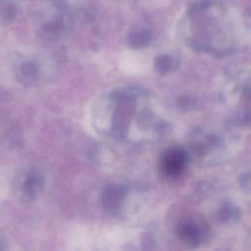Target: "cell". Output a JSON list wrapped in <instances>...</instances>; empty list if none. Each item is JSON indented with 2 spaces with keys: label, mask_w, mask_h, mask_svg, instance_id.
<instances>
[{
  "label": "cell",
  "mask_w": 251,
  "mask_h": 251,
  "mask_svg": "<svg viewBox=\"0 0 251 251\" xmlns=\"http://www.w3.org/2000/svg\"><path fill=\"white\" fill-rule=\"evenodd\" d=\"M188 164V153L180 146L167 148L159 160V170L164 177L170 180L178 179Z\"/></svg>",
  "instance_id": "cell-1"
},
{
  "label": "cell",
  "mask_w": 251,
  "mask_h": 251,
  "mask_svg": "<svg viewBox=\"0 0 251 251\" xmlns=\"http://www.w3.org/2000/svg\"><path fill=\"white\" fill-rule=\"evenodd\" d=\"M176 232L183 244L194 248L204 242L208 234V228L200 220L188 218L178 222Z\"/></svg>",
  "instance_id": "cell-2"
},
{
  "label": "cell",
  "mask_w": 251,
  "mask_h": 251,
  "mask_svg": "<svg viewBox=\"0 0 251 251\" xmlns=\"http://www.w3.org/2000/svg\"><path fill=\"white\" fill-rule=\"evenodd\" d=\"M17 189L20 197L25 201L36 199L44 189V177L36 170H29L20 176Z\"/></svg>",
  "instance_id": "cell-3"
},
{
  "label": "cell",
  "mask_w": 251,
  "mask_h": 251,
  "mask_svg": "<svg viewBox=\"0 0 251 251\" xmlns=\"http://www.w3.org/2000/svg\"><path fill=\"white\" fill-rule=\"evenodd\" d=\"M127 188L122 184H109L105 186L100 194V203L103 209L109 213H117L123 206Z\"/></svg>",
  "instance_id": "cell-4"
},
{
  "label": "cell",
  "mask_w": 251,
  "mask_h": 251,
  "mask_svg": "<svg viewBox=\"0 0 251 251\" xmlns=\"http://www.w3.org/2000/svg\"><path fill=\"white\" fill-rule=\"evenodd\" d=\"M16 75L22 84L25 86L34 85L40 77V67L34 61H25L18 67Z\"/></svg>",
  "instance_id": "cell-5"
},
{
  "label": "cell",
  "mask_w": 251,
  "mask_h": 251,
  "mask_svg": "<svg viewBox=\"0 0 251 251\" xmlns=\"http://www.w3.org/2000/svg\"><path fill=\"white\" fill-rule=\"evenodd\" d=\"M178 60L169 54H162L156 57L154 62L155 71L160 75H168L178 67Z\"/></svg>",
  "instance_id": "cell-6"
},
{
  "label": "cell",
  "mask_w": 251,
  "mask_h": 251,
  "mask_svg": "<svg viewBox=\"0 0 251 251\" xmlns=\"http://www.w3.org/2000/svg\"><path fill=\"white\" fill-rule=\"evenodd\" d=\"M152 40V33L149 29L140 28L131 32L128 36L127 43L133 49H140L148 46Z\"/></svg>",
  "instance_id": "cell-7"
},
{
  "label": "cell",
  "mask_w": 251,
  "mask_h": 251,
  "mask_svg": "<svg viewBox=\"0 0 251 251\" xmlns=\"http://www.w3.org/2000/svg\"><path fill=\"white\" fill-rule=\"evenodd\" d=\"M240 218V210L232 203L223 204L218 212V219L225 224H232Z\"/></svg>",
  "instance_id": "cell-8"
},
{
  "label": "cell",
  "mask_w": 251,
  "mask_h": 251,
  "mask_svg": "<svg viewBox=\"0 0 251 251\" xmlns=\"http://www.w3.org/2000/svg\"><path fill=\"white\" fill-rule=\"evenodd\" d=\"M239 182L242 188H245L246 190H248L249 189V174L248 173L242 174Z\"/></svg>",
  "instance_id": "cell-9"
},
{
  "label": "cell",
  "mask_w": 251,
  "mask_h": 251,
  "mask_svg": "<svg viewBox=\"0 0 251 251\" xmlns=\"http://www.w3.org/2000/svg\"><path fill=\"white\" fill-rule=\"evenodd\" d=\"M6 247H5V243L0 239V250H3V249H5Z\"/></svg>",
  "instance_id": "cell-10"
}]
</instances>
